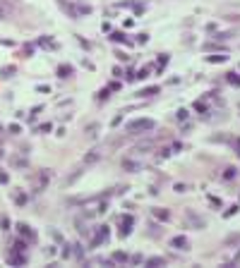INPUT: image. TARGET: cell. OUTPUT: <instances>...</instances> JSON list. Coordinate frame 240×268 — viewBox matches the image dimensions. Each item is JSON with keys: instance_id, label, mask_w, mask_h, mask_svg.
<instances>
[{"instance_id": "11", "label": "cell", "mask_w": 240, "mask_h": 268, "mask_svg": "<svg viewBox=\"0 0 240 268\" xmlns=\"http://www.w3.org/2000/svg\"><path fill=\"white\" fill-rule=\"evenodd\" d=\"M154 94H159V89H156V86H149V89H144L142 91V96H154Z\"/></svg>"}, {"instance_id": "10", "label": "cell", "mask_w": 240, "mask_h": 268, "mask_svg": "<svg viewBox=\"0 0 240 268\" xmlns=\"http://www.w3.org/2000/svg\"><path fill=\"white\" fill-rule=\"evenodd\" d=\"M209 63H226V55H211V58H207Z\"/></svg>"}, {"instance_id": "18", "label": "cell", "mask_w": 240, "mask_h": 268, "mask_svg": "<svg viewBox=\"0 0 240 268\" xmlns=\"http://www.w3.org/2000/svg\"><path fill=\"white\" fill-rule=\"evenodd\" d=\"M238 149H240V144H238Z\"/></svg>"}, {"instance_id": "9", "label": "cell", "mask_w": 240, "mask_h": 268, "mask_svg": "<svg viewBox=\"0 0 240 268\" xmlns=\"http://www.w3.org/2000/svg\"><path fill=\"white\" fill-rule=\"evenodd\" d=\"M0 20H8V5L0 0Z\"/></svg>"}, {"instance_id": "7", "label": "cell", "mask_w": 240, "mask_h": 268, "mask_svg": "<svg viewBox=\"0 0 240 268\" xmlns=\"http://www.w3.org/2000/svg\"><path fill=\"white\" fill-rule=\"evenodd\" d=\"M72 75V67H70V65H60V67H58V77H70Z\"/></svg>"}, {"instance_id": "5", "label": "cell", "mask_w": 240, "mask_h": 268, "mask_svg": "<svg viewBox=\"0 0 240 268\" xmlns=\"http://www.w3.org/2000/svg\"><path fill=\"white\" fill-rule=\"evenodd\" d=\"M147 266H149V268L166 266V258H164V256H154V258H149V261H147Z\"/></svg>"}, {"instance_id": "4", "label": "cell", "mask_w": 240, "mask_h": 268, "mask_svg": "<svg viewBox=\"0 0 240 268\" xmlns=\"http://www.w3.org/2000/svg\"><path fill=\"white\" fill-rule=\"evenodd\" d=\"M120 223H123V230H120V232H123V235H130V230H132V215H123V220H120Z\"/></svg>"}, {"instance_id": "12", "label": "cell", "mask_w": 240, "mask_h": 268, "mask_svg": "<svg viewBox=\"0 0 240 268\" xmlns=\"http://www.w3.org/2000/svg\"><path fill=\"white\" fill-rule=\"evenodd\" d=\"M233 177H235V168H228L223 172V180H233Z\"/></svg>"}, {"instance_id": "1", "label": "cell", "mask_w": 240, "mask_h": 268, "mask_svg": "<svg viewBox=\"0 0 240 268\" xmlns=\"http://www.w3.org/2000/svg\"><path fill=\"white\" fill-rule=\"evenodd\" d=\"M144 129H154V120H132L128 125V132H144Z\"/></svg>"}, {"instance_id": "16", "label": "cell", "mask_w": 240, "mask_h": 268, "mask_svg": "<svg viewBox=\"0 0 240 268\" xmlns=\"http://www.w3.org/2000/svg\"><path fill=\"white\" fill-rule=\"evenodd\" d=\"M17 227H20V232H22V235H29V237H32V230H29L27 225H17Z\"/></svg>"}, {"instance_id": "14", "label": "cell", "mask_w": 240, "mask_h": 268, "mask_svg": "<svg viewBox=\"0 0 240 268\" xmlns=\"http://www.w3.org/2000/svg\"><path fill=\"white\" fill-rule=\"evenodd\" d=\"M178 120H180V122H183V120H187V110H185V108H183V110H178Z\"/></svg>"}, {"instance_id": "8", "label": "cell", "mask_w": 240, "mask_h": 268, "mask_svg": "<svg viewBox=\"0 0 240 268\" xmlns=\"http://www.w3.org/2000/svg\"><path fill=\"white\" fill-rule=\"evenodd\" d=\"M98 158H101V151H91V153H89V156H84V163H94V161H98Z\"/></svg>"}, {"instance_id": "6", "label": "cell", "mask_w": 240, "mask_h": 268, "mask_svg": "<svg viewBox=\"0 0 240 268\" xmlns=\"http://www.w3.org/2000/svg\"><path fill=\"white\" fill-rule=\"evenodd\" d=\"M110 261H113V263H128V261H130V256H128V254H123V251H115Z\"/></svg>"}, {"instance_id": "15", "label": "cell", "mask_w": 240, "mask_h": 268, "mask_svg": "<svg viewBox=\"0 0 240 268\" xmlns=\"http://www.w3.org/2000/svg\"><path fill=\"white\" fill-rule=\"evenodd\" d=\"M144 77H149V67H144V70H140V75H137V79H144Z\"/></svg>"}, {"instance_id": "13", "label": "cell", "mask_w": 240, "mask_h": 268, "mask_svg": "<svg viewBox=\"0 0 240 268\" xmlns=\"http://www.w3.org/2000/svg\"><path fill=\"white\" fill-rule=\"evenodd\" d=\"M154 213H156V218H161V220H168V211H159V208H156Z\"/></svg>"}, {"instance_id": "2", "label": "cell", "mask_w": 240, "mask_h": 268, "mask_svg": "<svg viewBox=\"0 0 240 268\" xmlns=\"http://www.w3.org/2000/svg\"><path fill=\"white\" fill-rule=\"evenodd\" d=\"M108 239V227H98V235L91 239V247H98L101 242H106Z\"/></svg>"}, {"instance_id": "3", "label": "cell", "mask_w": 240, "mask_h": 268, "mask_svg": "<svg viewBox=\"0 0 240 268\" xmlns=\"http://www.w3.org/2000/svg\"><path fill=\"white\" fill-rule=\"evenodd\" d=\"M171 247H173V249H187V239L183 235L173 237V239H171Z\"/></svg>"}, {"instance_id": "17", "label": "cell", "mask_w": 240, "mask_h": 268, "mask_svg": "<svg viewBox=\"0 0 240 268\" xmlns=\"http://www.w3.org/2000/svg\"><path fill=\"white\" fill-rule=\"evenodd\" d=\"M0 182H8V175H5V172H0Z\"/></svg>"}]
</instances>
